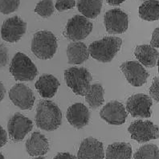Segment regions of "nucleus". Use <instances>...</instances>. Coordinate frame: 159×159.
I'll use <instances>...</instances> for the list:
<instances>
[{"label": "nucleus", "mask_w": 159, "mask_h": 159, "mask_svg": "<svg viewBox=\"0 0 159 159\" xmlns=\"http://www.w3.org/2000/svg\"><path fill=\"white\" fill-rule=\"evenodd\" d=\"M134 55L137 60L147 68H153L155 66L159 58V52L157 49L151 45L147 44L137 46Z\"/></svg>", "instance_id": "obj_20"}, {"label": "nucleus", "mask_w": 159, "mask_h": 159, "mask_svg": "<svg viewBox=\"0 0 159 159\" xmlns=\"http://www.w3.org/2000/svg\"><path fill=\"white\" fill-rule=\"evenodd\" d=\"M62 123V113L58 105L51 101H39L36 109L35 124L45 131H53Z\"/></svg>", "instance_id": "obj_1"}, {"label": "nucleus", "mask_w": 159, "mask_h": 159, "mask_svg": "<svg viewBox=\"0 0 159 159\" xmlns=\"http://www.w3.org/2000/svg\"><path fill=\"white\" fill-rule=\"evenodd\" d=\"M57 37L48 31H38L31 41V52L41 60L52 58L57 52Z\"/></svg>", "instance_id": "obj_3"}, {"label": "nucleus", "mask_w": 159, "mask_h": 159, "mask_svg": "<svg viewBox=\"0 0 159 159\" xmlns=\"http://www.w3.org/2000/svg\"><path fill=\"white\" fill-rule=\"evenodd\" d=\"M77 159H104L103 143L93 138L83 140L77 153Z\"/></svg>", "instance_id": "obj_15"}, {"label": "nucleus", "mask_w": 159, "mask_h": 159, "mask_svg": "<svg viewBox=\"0 0 159 159\" xmlns=\"http://www.w3.org/2000/svg\"><path fill=\"white\" fill-rule=\"evenodd\" d=\"M93 27V23L88 18L76 15L68 21L64 35L70 40H82L91 33Z\"/></svg>", "instance_id": "obj_6"}, {"label": "nucleus", "mask_w": 159, "mask_h": 159, "mask_svg": "<svg viewBox=\"0 0 159 159\" xmlns=\"http://www.w3.org/2000/svg\"><path fill=\"white\" fill-rule=\"evenodd\" d=\"M20 0H0V12L4 15L13 13L19 8Z\"/></svg>", "instance_id": "obj_27"}, {"label": "nucleus", "mask_w": 159, "mask_h": 159, "mask_svg": "<svg viewBox=\"0 0 159 159\" xmlns=\"http://www.w3.org/2000/svg\"><path fill=\"white\" fill-rule=\"evenodd\" d=\"M8 50L3 44H0V68L6 66L8 63Z\"/></svg>", "instance_id": "obj_30"}, {"label": "nucleus", "mask_w": 159, "mask_h": 159, "mask_svg": "<svg viewBox=\"0 0 159 159\" xmlns=\"http://www.w3.org/2000/svg\"><path fill=\"white\" fill-rule=\"evenodd\" d=\"M0 159H5V157H4V156L2 155V153H0Z\"/></svg>", "instance_id": "obj_36"}, {"label": "nucleus", "mask_w": 159, "mask_h": 159, "mask_svg": "<svg viewBox=\"0 0 159 159\" xmlns=\"http://www.w3.org/2000/svg\"><path fill=\"white\" fill-rule=\"evenodd\" d=\"M122 39L119 37L107 36L92 43L89 47V55L101 63L111 62L120 49Z\"/></svg>", "instance_id": "obj_2"}, {"label": "nucleus", "mask_w": 159, "mask_h": 159, "mask_svg": "<svg viewBox=\"0 0 159 159\" xmlns=\"http://www.w3.org/2000/svg\"><path fill=\"white\" fill-rule=\"evenodd\" d=\"M7 142V134L2 126L0 125V148L4 146Z\"/></svg>", "instance_id": "obj_32"}, {"label": "nucleus", "mask_w": 159, "mask_h": 159, "mask_svg": "<svg viewBox=\"0 0 159 159\" xmlns=\"http://www.w3.org/2000/svg\"><path fill=\"white\" fill-rule=\"evenodd\" d=\"M152 98L146 94L133 95L127 100L126 110L135 118H149L151 116Z\"/></svg>", "instance_id": "obj_8"}, {"label": "nucleus", "mask_w": 159, "mask_h": 159, "mask_svg": "<svg viewBox=\"0 0 159 159\" xmlns=\"http://www.w3.org/2000/svg\"><path fill=\"white\" fill-rule=\"evenodd\" d=\"M125 0H106V2L112 6H118L122 2H124Z\"/></svg>", "instance_id": "obj_35"}, {"label": "nucleus", "mask_w": 159, "mask_h": 159, "mask_svg": "<svg viewBox=\"0 0 159 159\" xmlns=\"http://www.w3.org/2000/svg\"><path fill=\"white\" fill-rule=\"evenodd\" d=\"M157 67H158V73H159V58L157 60Z\"/></svg>", "instance_id": "obj_38"}, {"label": "nucleus", "mask_w": 159, "mask_h": 159, "mask_svg": "<svg viewBox=\"0 0 159 159\" xmlns=\"http://www.w3.org/2000/svg\"><path fill=\"white\" fill-rule=\"evenodd\" d=\"M64 79L67 86L78 96H85L91 85V74L85 68L73 67L65 70Z\"/></svg>", "instance_id": "obj_5"}, {"label": "nucleus", "mask_w": 159, "mask_h": 159, "mask_svg": "<svg viewBox=\"0 0 159 159\" xmlns=\"http://www.w3.org/2000/svg\"><path fill=\"white\" fill-rule=\"evenodd\" d=\"M35 86L41 97L43 98H52L57 94L60 81L52 75L45 74L39 78Z\"/></svg>", "instance_id": "obj_18"}, {"label": "nucleus", "mask_w": 159, "mask_h": 159, "mask_svg": "<svg viewBox=\"0 0 159 159\" xmlns=\"http://www.w3.org/2000/svg\"><path fill=\"white\" fill-rule=\"evenodd\" d=\"M33 128V122L23 114L17 113L11 116L7 124L9 137L15 142H21Z\"/></svg>", "instance_id": "obj_9"}, {"label": "nucleus", "mask_w": 159, "mask_h": 159, "mask_svg": "<svg viewBox=\"0 0 159 159\" xmlns=\"http://www.w3.org/2000/svg\"><path fill=\"white\" fill-rule=\"evenodd\" d=\"M54 11L55 7L52 0H41L35 8V12L43 18L50 17Z\"/></svg>", "instance_id": "obj_26"}, {"label": "nucleus", "mask_w": 159, "mask_h": 159, "mask_svg": "<svg viewBox=\"0 0 159 159\" xmlns=\"http://www.w3.org/2000/svg\"><path fill=\"white\" fill-rule=\"evenodd\" d=\"M5 94H6V89L4 87L3 84L0 82V102L3 100Z\"/></svg>", "instance_id": "obj_34"}, {"label": "nucleus", "mask_w": 159, "mask_h": 159, "mask_svg": "<svg viewBox=\"0 0 159 159\" xmlns=\"http://www.w3.org/2000/svg\"><path fill=\"white\" fill-rule=\"evenodd\" d=\"M34 159H46V158H44V157H35V158H34Z\"/></svg>", "instance_id": "obj_37"}, {"label": "nucleus", "mask_w": 159, "mask_h": 159, "mask_svg": "<svg viewBox=\"0 0 159 159\" xmlns=\"http://www.w3.org/2000/svg\"><path fill=\"white\" fill-rule=\"evenodd\" d=\"M100 116L109 124L120 125L125 122L128 113L121 103L113 101L103 107L100 112Z\"/></svg>", "instance_id": "obj_14"}, {"label": "nucleus", "mask_w": 159, "mask_h": 159, "mask_svg": "<svg viewBox=\"0 0 159 159\" xmlns=\"http://www.w3.org/2000/svg\"><path fill=\"white\" fill-rule=\"evenodd\" d=\"M127 81L134 87H141L147 81L149 74L138 61H126L120 65Z\"/></svg>", "instance_id": "obj_13"}, {"label": "nucleus", "mask_w": 159, "mask_h": 159, "mask_svg": "<svg viewBox=\"0 0 159 159\" xmlns=\"http://www.w3.org/2000/svg\"><path fill=\"white\" fill-rule=\"evenodd\" d=\"M53 159H77V157L69 153H59Z\"/></svg>", "instance_id": "obj_33"}, {"label": "nucleus", "mask_w": 159, "mask_h": 159, "mask_svg": "<svg viewBox=\"0 0 159 159\" xmlns=\"http://www.w3.org/2000/svg\"><path fill=\"white\" fill-rule=\"evenodd\" d=\"M150 45L153 47V48H159V27L156 28L153 31L151 41H150Z\"/></svg>", "instance_id": "obj_31"}, {"label": "nucleus", "mask_w": 159, "mask_h": 159, "mask_svg": "<svg viewBox=\"0 0 159 159\" xmlns=\"http://www.w3.org/2000/svg\"><path fill=\"white\" fill-rule=\"evenodd\" d=\"M10 72L16 80L31 81L38 75L35 64L27 55L17 52L10 64Z\"/></svg>", "instance_id": "obj_4"}, {"label": "nucleus", "mask_w": 159, "mask_h": 159, "mask_svg": "<svg viewBox=\"0 0 159 159\" xmlns=\"http://www.w3.org/2000/svg\"><path fill=\"white\" fill-rule=\"evenodd\" d=\"M104 23L108 33L113 35L122 34L128 29L129 18L123 11L115 8L105 13Z\"/></svg>", "instance_id": "obj_11"}, {"label": "nucleus", "mask_w": 159, "mask_h": 159, "mask_svg": "<svg viewBox=\"0 0 159 159\" xmlns=\"http://www.w3.org/2000/svg\"><path fill=\"white\" fill-rule=\"evenodd\" d=\"M27 30V23L18 16L9 18L2 23L1 36L8 43H16L20 40Z\"/></svg>", "instance_id": "obj_12"}, {"label": "nucleus", "mask_w": 159, "mask_h": 159, "mask_svg": "<svg viewBox=\"0 0 159 159\" xmlns=\"http://www.w3.org/2000/svg\"><path fill=\"white\" fill-rule=\"evenodd\" d=\"M132 147L125 142H114L108 146L105 159H131Z\"/></svg>", "instance_id": "obj_21"}, {"label": "nucleus", "mask_w": 159, "mask_h": 159, "mask_svg": "<svg viewBox=\"0 0 159 159\" xmlns=\"http://www.w3.org/2000/svg\"><path fill=\"white\" fill-rule=\"evenodd\" d=\"M9 97L14 105L22 110L32 109L35 97L33 91L24 84H16L9 91Z\"/></svg>", "instance_id": "obj_10"}, {"label": "nucleus", "mask_w": 159, "mask_h": 159, "mask_svg": "<svg viewBox=\"0 0 159 159\" xmlns=\"http://www.w3.org/2000/svg\"><path fill=\"white\" fill-rule=\"evenodd\" d=\"M149 95L152 99L159 102V77L153 79V83L149 88Z\"/></svg>", "instance_id": "obj_29"}, {"label": "nucleus", "mask_w": 159, "mask_h": 159, "mask_svg": "<svg viewBox=\"0 0 159 159\" xmlns=\"http://www.w3.org/2000/svg\"><path fill=\"white\" fill-rule=\"evenodd\" d=\"M26 150L30 156L40 157L45 155L49 150V142L46 137L39 132H34L27 140Z\"/></svg>", "instance_id": "obj_17"}, {"label": "nucleus", "mask_w": 159, "mask_h": 159, "mask_svg": "<svg viewBox=\"0 0 159 159\" xmlns=\"http://www.w3.org/2000/svg\"><path fill=\"white\" fill-rule=\"evenodd\" d=\"M67 119L74 128L82 129L89 122L90 113L87 107L81 103L71 105L67 111Z\"/></svg>", "instance_id": "obj_16"}, {"label": "nucleus", "mask_w": 159, "mask_h": 159, "mask_svg": "<svg viewBox=\"0 0 159 159\" xmlns=\"http://www.w3.org/2000/svg\"><path fill=\"white\" fill-rule=\"evenodd\" d=\"M89 48L82 42H72L67 48V57L69 64H81L89 58Z\"/></svg>", "instance_id": "obj_19"}, {"label": "nucleus", "mask_w": 159, "mask_h": 159, "mask_svg": "<svg viewBox=\"0 0 159 159\" xmlns=\"http://www.w3.org/2000/svg\"><path fill=\"white\" fill-rule=\"evenodd\" d=\"M102 2L103 0H78L76 6L84 17L95 19L101 13Z\"/></svg>", "instance_id": "obj_22"}, {"label": "nucleus", "mask_w": 159, "mask_h": 159, "mask_svg": "<svg viewBox=\"0 0 159 159\" xmlns=\"http://www.w3.org/2000/svg\"><path fill=\"white\" fill-rule=\"evenodd\" d=\"M128 131L131 138L138 143H145L159 138V127L150 120H135L131 123Z\"/></svg>", "instance_id": "obj_7"}, {"label": "nucleus", "mask_w": 159, "mask_h": 159, "mask_svg": "<svg viewBox=\"0 0 159 159\" xmlns=\"http://www.w3.org/2000/svg\"><path fill=\"white\" fill-rule=\"evenodd\" d=\"M134 159H159V149L154 144H146L135 152Z\"/></svg>", "instance_id": "obj_25"}, {"label": "nucleus", "mask_w": 159, "mask_h": 159, "mask_svg": "<svg viewBox=\"0 0 159 159\" xmlns=\"http://www.w3.org/2000/svg\"><path fill=\"white\" fill-rule=\"evenodd\" d=\"M76 5L75 0H57L55 5V8L58 11H64L72 9Z\"/></svg>", "instance_id": "obj_28"}, {"label": "nucleus", "mask_w": 159, "mask_h": 159, "mask_svg": "<svg viewBox=\"0 0 159 159\" xmlns=\"http://www.w3.org/2000/svg\"><path fill=\"white\" fill-rule=\"evenodd\" d=\"M105 91L100 84H91L85 95V101L93 109H97L105 102Z\"/></svg>", "instance_id": "obj_23"}, {"label": "nucleus", "mask_w": 159, "mask_h": 159, "mask_svg": "<svg viewBox=\"0 0 159 159\" xmlns=\"http://www.w3.org/2000/svg\"><path fill=\"white\" fill-rule=\"evenodd\" d=\"M139 17L146 21H156L159 20V1L147 0L139 7Z\"/></svg>", "instance_id": "obj_24"}, {"label": "nucleus", "mask_w": 159, "mask_h": 159, "mask_svg": "<svg viewBox=\"0 0 159 159\" xmlns=\"http://www.w3.org/2000/svg\"><path fill=\"white\" fill-rule=\"evenodd\" d=\"M141 1H147V0H141Z\"/></svg>", "instance_id": "obj_39"}]
</instances>
